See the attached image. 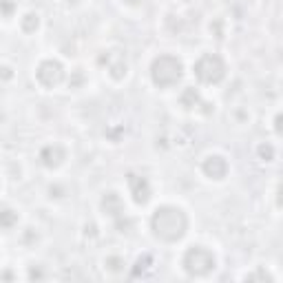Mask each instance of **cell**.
I'll list each match as a JSON object with an SVG mask.
<instances>
[{"instance_id": "cell-13", "label": "cell", "mask_w": 283, "mask_h": 283, "mask_svg": "<svg viewBox=\"0 0 283 283\" xmlns=\"http://www.w3.org/2000/svg\"><path fill=\"white\" fill-rule=\"evenodd\" d=\"M40 20H38V13H27V16L22 18V31L27 33H33L35 29H38Z\"/></svg>"}, {"instance_id": "cell-15", "label": "cell", "mask_w": 283, "mask_h": 283, "mask_svg": "<svg viewBox=\"0 0 283 283\" xmlns=\"http://www.w3.org/2000/svg\"><path fill=\"white\" fill-rule=\"evenodd\" d=\"M151 266V257H140V259H137V264H135V270H133V275L135 277H140V272H144L146 270V268Z\"/></svg>"}, {"instance_id": "cell-14", "label": "cell", "mask_w": 283, "mask_h": 283, "mask_svg": "<svg viewBox=\"0 0 283 283\" xmlns=\"http://www.w3.org/2000/svg\"><path fill=\"white\" fill-rule=\"evenodd\" d=\"M13 9H16V4H13V0H0V13H2L4 18H11Z\"/></svg>"}, {"instance_id": "cell-16", "label": "cell", "mask_w": 283, "mask_h": 283, "mask_svg": "<svg viewBox=\"0 0 283 283\" xmlns=\"http://www.w3.org/2000/svg\"><path fill=\"white\" fill-rule=\"evenodd\" d=\"M259 155L264 157L266 162H270V159L275 157V151H272V146H266V144H264V146H259Z\"/></svg>"}, {"instance_id": "cell-17", "label": "cell", "mask_w": 283, "mask_h": 283, "mask_svg": "<svg viewBox=\"0 0 283 283\" xmlns=\"http://www.w3.org/2000/svg\"><path fill=\"white\" fill-rule=\"evenodd\" d=\"M106 266H109L111 270H120V268L124 266V261H122L120 257H109V259H106Z\"/></svg>"}, {"instance_id": "cell-7", "label": "cell", "mask_w": 283, "mask_h": 283, "mask_svg": "<svg viewBox=\"0 0 283 283\" xmlns=\"http://www.w3.org/2000/svg\"><path fill=\"white\" fill-rule=\"evenodd\" d=\"M128 188H131V195L135 199V204H146L151 199V184L142 175H133V173L128 175Z\"/></svg>"}, {"instance_id": "cell-9", "label": "cell", "mask_w": 283, "mask_h": 283, "mask_svg": "<svg viewBox=\"0 0 283 283\" xmlns=\"http://www.w3.org/2000/svg\"><path fill=\"white\" fill-rule=\"evenodd\" d=\"M64 157H66L64 148L58 146V144H49V146H44L42 151H40V159H42V164L49 168L60 166V164L64 162Z\"/></svg>"}, {"instance_id": "cell-19", "label": "cell", "mask_w": 283, "mask_h": 283, "mask_svg": "<svg viewBox=\"0 0 283 283\" xmlns=\"http://www.w3.org/2000/svg\"><path fill=\"white\" fill-rule=\"evenodd\" d=\"M126 2H131V4H135V2H140V0H126Z\"/></svg>"}, {"instance_id": "cell-18", "label": "cell", "mask_w": 283, "mask_h": 283, "mask_svg": "<svg viewBox=\"0 0 283 283\" xmlns=\"http://www.w3.org/2000/svg\"><path fill=\"white\" fill-rule=\"evenodd\" d=\"M11 78H13L11 66H0V80H11Z\"/></svg>"}, {"instance_id": "cell-1", "label": "cell", "mask_w": 283, "mask_h": 283, "mask_svg": "<svg viewBox=\"0 0 283 283\" xmlns=\"http://www.w3.org/2000/svg\"><path fill=\"white\" fill-rule=\"evenodd\" d=\"M151 228L155 237H159L162 241H179L188 230V217L182 208L177 206H159L153 213L151 219Z\"/></svg>"}, {"instance_id": "cell-3", "label": "cell", "mask_w": 283, "mask_h": 283, "mask_svg": "<svg viewBox=\"0 0 283 283\" xmlns=\"http://www.w3.org/2000/svg\"><path fill=\"white\" fill-rule=\"evenodd\" d=\"M182 266L188 275L193 277H206L208 272L215 270V255L204 246H193L184 252Z\"/></svg>"}, {"instance_id": "cell-5", "label": "cell", "mask_w": 283, "mask_h": 283, "mask_svg": "<svg viewBox=\"0 0 283 283\" xmlns=\"http://www.w3.org/2000/svg\"><path fill=\"white\" fill-rule=\"evenodd\" d=\"M35 78H38V82L42 86L53 89V86H58L60 82L64 80V69L58 60H44V62H40V66L35 69Z\"/></svg>"}, {"instance_id": "cell-6", "label": "cell", "mask_w": 283, "mask_h": 283, "mask_svg": "<svg viewBox=\"0 0 283 283\" xmlns=\"http://www.w3.org/2000/svg\"><path fill=\"white\" fill-rule=\"evenodd\" d=\"M100 62L106 64L109 73H111L115 80H122V78L126 75L128 64H126V58H124V53H122V51H106V53L100 58Z\"/></svg>"}, {"instance_id": "cell-10", "label": "cell", "mask_w": 283, "mask_h": 283, "mask_svg": "<svg viewBox=\"0 0 283 283\" xmlns=\"http://www.w3.org/2000/svg\"><path fill=\"white\" fill-rule=\"evenodd\" d=\"M102 210L109 217H120V215H124V202H122V197L117 193H106L102 197Z\"/></svg>"}, {"instance_id": "cell-2", "label": "cell", "mask_w": 283, "mask_h": 283, "mask_svg": "<svg viewBox=\"0 0 283 283\" xmlns=\"http://www.w3.org/2000/svg\"><path fill=\"white\" fill-rule=\"evenodd\" d=\"M182 75H184V64H182V60L175 58V55H159L151 64V78L159 89L175 86L182 80Z\"/></svg>"}, {"instance_id": "cell-4", "label": "cell", "mask_w": 283, "mask_h": 283, "mask_svg": "<svg viewBox=\"0 0 283 283\" xmlns=\"http://www.w3.org/2000/svg\"><path fill=\"white\" fill-rule=\"evenodd\" d=\"M195 75L204 84H219L226 78V62L217 53H204L193 66Z\"/></svg>"}, {"instance_id": "cell-12", "label": "cell", "mask_w": 283, "mask_h": 283, "mask_svg": "<svg viewBox=\"0 0 283 283\" xmlns=\"http://www.w3.org/2000/svg\"><path fill=\"white\" fill-rule=\"evenodd\" d=\"M179 102H182V106H186V109H195V106L199 104V93L195 89H186L182 93V100Z\"/></svg>"}, {"instance_id": "cell-11", "label": "cell", "mask_w": 283, "mask_h": 283, "mask_svg": "<svg viewBox=\"0 0 283 283\" xmlns=\"http://www.w3.org/2000/svg\"><path fill=\"white\" fill-rule=\"evenodd\" d=\"M16 224H18V215H16V210H11V208L0 210V228L9 230V228H13Z\"/></svg>"}, {"instance_id": "cell-8", "label": "cell", "mask_w": 283, "mask_h": 283, "mask_svg": "<svg viewBox=\"0 0 283 283\" xmlns=\"http://www.w3.org/2000/svg\"><path fill=\"white\" fill-rule=\"evenodd\" d=\"M202 171L206 177H210V179H224L226 173H228V162L221 155H210L204 159Z\"/></svg>"}]
</instances>
